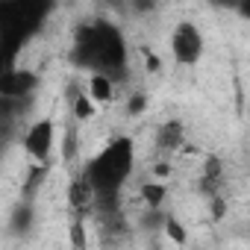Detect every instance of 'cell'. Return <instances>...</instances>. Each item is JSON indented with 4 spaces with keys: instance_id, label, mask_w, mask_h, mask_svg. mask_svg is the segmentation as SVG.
<instances>
[{
    "instance_id": "6da1fadb",
    "label": "cell",
    "mask_w": 250,
    "mask_h": 250,
    "mask_svg": "<svg viewBox=\"0 0 250 250\" xmlns=\"http://www.w3.org/2000/svg\"><path fill=\"white\" fill-rule=\"evenodd\" d=\"M71 59L74 65L88 68L91 74H106L121 83L127 77V42H124V33L103 18L88 21L74 36Z\"/></svg>"
},
{
    "instance_id": "7a4b0ae2",
    "label": "cell",
    "mask_w": 250,
    "mask_h": 250,
    "mask_svg": "<svg viewBox=\"0 0 250 250\" xmlns=\"http://www.w3.org/2000/svg\"><path fill=\"white\" fill-rule=\"evenodd\" d=\"M136 168V147L133 139L121 136L112 145H106L85 168H83V180L88 183V188L94 191V206H112V200L118 197L121 186L130 180Z\"/></svg>"
},
{
    "instance_id": "3957f363",
    "label": "cell",
    "mask_w": 250,
    "mask_h": 250,
    "mask_svg": "<svg viewBox=\"0 0 250 250\" xmlns=\"http://www.w3.org/2000/svg\"><path fill=\"white\" fill-rule=\"evenodd\" d=\"M47 6L50 0H3L0 3V33H3L6 56H9L6 65H12V56L18 53V47L42 27Z\"/></svg>"
},
{
    "instance_id": "277c9868",
    "label": "cell",
    "mask_w": 250,
    "mask_h": 250,
    "mask_svg": "<svg viewBox=\"0 0 250 250\" xmlns=\"http://www.w3.org/2000/svg\"><path fill=\"white\" fill-rule=\"evenodd\" d=\"M203 47H206V42H203V33H200L197 24L180 21L174 27V33H171V56H174L177 65H186V68L197 65L200 56H203Z\"/></svg>"
},
{
    "instance_id": "5b68a950",
    "label": "cell",
    "mask_w": 250,
    "mask_h": 250,
    "mask_svg": "<svg viewBox=\"0 0 250 250\" xmlns=\"http://www.w3.org/2000/svg\"><path fill=\"white\" fill-rule=\"evenodd\" d=\"M21 145H24V150H27L30 159L47 162L50 153H53V145H56V127H53V121L50 118H42V121L30 124L27 133H24V139H21Z\"/></svg>"
},
{
    "instance_id": "8992f818",
    "label": "cell",
    "mask_w": 250,
    "mask_h": 250,
    "mask_svg": "<svg viewBox=\"0 0 250 250\" xmlns=\"http://www.w3.org/2000/svg\"><path fill=\"white\" fill-rule=\"evenodd\" d=\"M36 85H39V77L33 71L9 65L3 80H0V94H3V100H24L27 94L36 91Z\"/></svg>"
},
{
    "instance_id": "52a82bcc",
    "label": "cell",
    "mask_w": 250,
    "mask_h": 250,
    "mask_svg": "<svg viewBox=\"0 0 250 250\" xmlns=\"http://www.w3.org/2000/svg\"><path fill=\"white\" fill-rule=\"evenodd\" d=\"M156 147H159V153H174V150L186 147V133H183V124L180 121L162 124L159 133H156Z\"/></svg>"
},
{
    "instance_id": "ba28073f",
    "label": "cell",
    "mask_w": 250,
    "mask_h": 250,
    "mask_svg": "<svg viewBox=\"0 0 250 250\" xmlns=\"http://www.w3.org/2000/svg\"><path fill=\"white\" fill-rule=\"evenodd\" d=\"M115 88H118V80H112V77H106V74H91L85 91H88L97 103H109V100L115 97Z\"/></svg>"
},
{
    "instance_id": "9c48e42d",
    "label": "cell",
    "mask_w": 250,
    "mask_h": 250,
    "mask_svg": "<svg viewBox=\"0 0 250 250\" xmlns=\"http://www.w3.org/2000/svg\"><path fill=\"white\" fill-rule=\"evenodd\" d=\"M94 106H97V100H94L88 91H85V94H77V100H74V118H77V121H88V118L97 112Z\"/></svg>"
},
{
    "instance_id": "30bf717a",
    "label": "cell",
    "mask_w": 250,
    "mask_h": 250,
    "mask_svg": "<svg viewBox=\"0 0 250 250\" xmlns=\"http://www.w3.org/2000/svg\"><path fill=\"white\" fill-rule=\"evenodd\" d=\"M142 194H145V200H147L150 206H159V203L165 200V186H162V183H145V186H142Z\"/></svg>"
},
{
    "instance_id": "8fae6325",
    "label": "cell",
    "mask_w": 250,
    "mask_h": 250,
    "mask_svg": "<svg viewBox=\"0 0 250 250\" xmlns=\"http://www.w3.org/2000/svg\"><path fill=\"white\" fill-rule=\"evenodd\" d=\"M165 232H168V235H171L174 241H180V244L186 241V232H183V227H180V224H177L174 218H165Z\"/></svg>"
},
{
    "instance_id": "7c38bea8",
    "label": "cell",
    "mask_w": 250,
    "mask_h": 250,
    "mask_svg": "<svg viewBox=\"0 0 250 250\" xmlns=\"http://www.w3.org/2000/svg\"><path fill=\"white\" fill-rule=\"evenodd\" d=\"M235 12L244 18V21H250V0H238V6H235Z\"/></svg>"
}]
</instances>
